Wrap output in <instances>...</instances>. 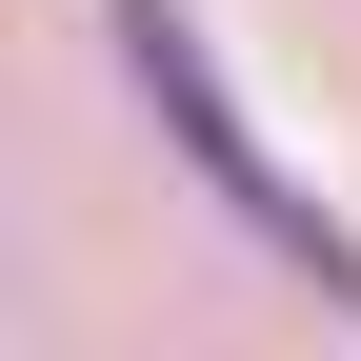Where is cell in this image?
Returning <instances> with one entry per match:
<instances>
[{
	"mask_svg": "<svg viewBox=\"0 0 361 361\" xmlns=\"http://www.w3.org/2000/svg\"><path fill=\"white\" fill-rule=\"evenodd\" d=\"M121 80H141V121H161V141H180V161L221 180V201H241V241H261V261H301V281H322L341 322H361V241H341L322 201H301L281 161H261V121L221 101V40L180 20V0H121Z\"/></svg>",
	"mask_w": 361,
	"mask_h": 361,
	"instance_id": "cell-1",
	"label": "cell"
}]
</instances>
